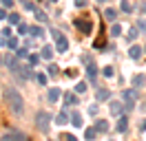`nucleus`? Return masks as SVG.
<instances>
[{
  "label": "nucleus",
  "mask_w": 146,
  "mask_h": 141,
  "mask_svg": "<svg viewBox=\"0 0 146 141\" xmlns=\"http://www.w3.org/2000/svg\"><path fill=\"white\" fill-rule=\"evenodd\" d=\"M84 62H86V75H89V79H95L98 77V69H95V64H93V60H89V57H84Z\"/></svg>",
  "instance_id": "39448f33"
},
{
  "label": "nucleus",
  "mask_w": 146,
  "mask_h": 141,
  "mask_svg": "<svg viewBox=\"0 0 146 141\" xmlns=\"http://www.w3.org/2000/svg\"><path fill=\"white\" fill-rule=\"evenodd\" d=\"M36 123H38V128H40V132H49L51 115H49V113H44V110H40V113L36 115Z\"/></svg>",
  "instance_id": "f03ea898"
},
{
  "label": "nucleus",
  "mask_w": 146,
  "mask_h": 141,
  "mask_svg": "<svg viewBox=\"0 0 146 141\" xmlns=\"http://www.w3.org/2000/svg\"><path fill=\"white\" fill-rule=\"evenodd\" d=\"M135 38H137V29H128L126 40H128V42H135Z\"/></svg>",
  "instance_id": "b1692460"
},
{
  "label": "nucleus",
  "mask_w": 146,
  "mask_h": 141,
  "mask_svg": "<svg viewBox=\"0 0 146 141\" xmlns=\"http://www.w3.org/2000/svg\"><path fill=\"white\" fill-rule=\"evenodd\" d=\"M75 93H80V95H82V93H86V84H84V82H80V84L75 86Z\"/></svg>",
  "instance_id": "c756f323"
},
{
  "label": "nucleus",
  "mask_w": 146,
  "mask_h": 141,
  "mask_svg": "<svg viewBox=\"0 0 146 141\" xmlns=\"http://www.w3.org/2000/svg\"><path fill=\"white\" fill-rule=\"evenodd\" d=\"M102 73H104V77H113V75H115V70H113V66H104V69H102Z\"/></svg>",
  "instance_id": "5701e85b"
},
{
  "label": "nucleus",
  "mask_w": 146,
  "mask_h": 141,
  "mask_svg": "<svg viewBox=\"0 0 146 141\" xmlns=\"http://www.w3.org/2000/svg\"><path fill=\"white\" fill-rule=\"evenodd\" d=\"M95 130H98V132H106V130H109V121H104V119L95 121Z\"/></svg>",
  "instance_id": "a211bd4d"
},
{
  "label": "nucleus",
  "mask_w": 146,
  "mask_h": 141,
  "mask_svg": "<svg viewBox=\"0 0 146 141\" xmlns=\"http://www.w3.org/2000/svg\"><path fill=\"white\" fill-rule=\"evenodd\" d=\"M29 33L33 35V38H42V35H44V29H42V26H31V29H29Z\"/></svg>",
  "instance_id": "f3484780"
},
{
  "label": "nucleus",
  "mask_w": 146,
  "mask_h": 141,
  "mask_svg": "<svg viewBox=\"0 0 146 141\" xmlns=\"http://www.w3.org/2000/svg\"><path fill=\"white\" fill-rule=\"evenodd\" d=\"M73 24L78 26V29H80L82 33H91V29H93L91 22H86V20H80V18H78V20H73Z\"/></svg>",
  "instance_id": "423d86ee"
},
{
  "label": "nucleus",
  "mask_w": 146,
  "mask_h": 141,
  "mask_svg": "<svg viewBox=\"0 0 146 141\" xmlns=\"http://www.w3.org/2000/svg\"><path fill=\"white\" fill-rule=\"evenodd\" d=\"M16 57H18V60H22V57H29V53L25 51V49H18V51H16Z\"/></svg>",
  "instance_id": "7c9ffc66"
},
{
  "label": "nucleus",
  "mask_w": 146,
  "mask_h": 141,
  "mask_svg": "<svg viewBox=\"0 0 146 141\" xmlns=\"http://www.w3.org/2000/svg\"><path fill=\"white\" fill-rule=\"evenodd\" d=\"M98 2H106V0H98Z\"/></svg>",
  "instance_id": "de8ad7c7"
},
{
  "label": "nucleus",
  "mask_w": 146,
  "mask_h": 141,
  "mask_svg": "<svg viewBox=\"0 0 146 141\" xmlns=\"http://www.w3.org/2000/svg\"><path fill=\"white\" fill-rule=\"evenodd\" d=\"M139 55H142V49L133 44V46L128 49V57H131V60H139Z\"/></svg>",
  "instance_id": "f8f14e48"
},
{
  "label": "nucleus",
  "mask_w": 146,
  "mask_h": 141,
  "mask_svg": "<svg viewBox=\"0 0 146 141\" xmlns=\"http://www.w3.org/2000/svg\"><path fill=\"white\" fill-rule=\"evenodd\" d=\"M75 104H78V95L66 93V95H64V106H75Z\"/></svg>",
  "instance_id": "ddd939ff"
},
{
  "label": "nucleus",
  "mask_w": 146,
  "mask_h": 141,
  "mask_svg": "<svg viewBox=\"0 0 146 141\" xmlns=\"http://www.w3.org/2000/svg\"><path fill=\"white\" fill-rule=\"evenodd\" d=\"M146 86V75H135V77H133V88H144Z\"/></svg>",
  "instance_id": "1a4fd4ad"
},
{
  "label": "nucleus",
  "mask_w": 146,
  "mask_h": 141,
  "mask_svg": "<svg viewBox=\"0 0 146 141\" xmlns=\"http://www.w3.org/2000/svg\"><path fill=\"white\" fill-rule=\"evenodd\" d=\"M49 2H55V0H49Z\"/></svg>",
  "instance_id": "09e8293b"
},
{
  "label": "nucleus",
  "mask_w": 146,
  "mask_h": 141,
  "mask_svg": "<svg viewBox=\"0 0 146 141\" xmlns=\"http://www.w3.org/2000/svg\"><path fill=\"white\" fill-rule=\"evenodd\" d=\"M40 57H44V60H51L53 57V46H42V51H40Z\"/></svg>",
  "instance_id": "9b49d317"
},
{
  "label": "nucleus",
  "mask_w": 146,
  "mask_h": 141,
  "mask_svg": "<svg viewBox=\"0 0 146 141\" xmlns=\"http://www.w3.org/2000/svg\"><path fill=\"white\" fill-rule=\"evenodd\" d=\"M124 104H126V110H131V108H135V101H137V90L135 88H128V90H124Z\"/></svg>",
  "instance_id": "20e7f679"
},
{
  "label": "nucleus",
  "mask_w": 146,
  "mask_h": 141,
  "mask_svg": "<svg viewBox=\"0 0 146 141\" xmlns=\"http://www.w3.org/2000/svg\"><path fill=\"white\" fill-rule=\"evenodd\" d=\"M2 99L7 101V106L11 108V113H22V97H20V93L16 90V88H11V86H7V88H2Z\"/></svg>",
  "instance_id": "f257e3e1"
},
{
  "label": "nucleus",
  "mask_w": 146,
  "mask_h": 141,
  "mask_svg": "<svg viewBox=\"0 0 146 141\" xmlns=\"http://www.w3.org/2000/svg\"><path fill=\"white\" fill-rule=\"evenodd\" d=\"M131 9H133V7H131V2H128V0H122V11H126V13H128Z\"/></svg>",
  "instance_id": "473e14b6"
},
{
  "label": "nucleus",
  "mask_w": 146,
  "mask_h": 141,
  "mask_svg": "<svg viewBox=\"0 0 146 141\" xmlns=\"http://www.w3.org/2000/svg\"><path fill=\"white\" fill-rule=\"evenodd\" d=\"M84 2H86V0H75V5H78V7H84Z\"/></svg>",
  "instance_id": "c03bdc74"
},
{
  "label": "nucleus",
  "mask_w": 146,
  "mask_h": 141,
  "mask_svg": "<svg viewBox=\"0 0 146 141\" xmlns=\"http://www.w3.org/2000/svg\"><path fill=\"white\" fill-rule=\"evenodd\" d=\"M95 95H98V99H106V97H109V90H106V88H100Z\"/></svg>",
  "instance_id": "bb28decb"
},
{
  "label": "nucleus",
  "mask_w": 146,
  "mask_h": 141,
  "mask_svg": "<svg viewBox=\"0 0 146 141\" xmlns=\"http://www.w3.org/2000/svg\"><path fill=\"white\" fill-rule=\"evenodd\" d=\"M51 35H53V40H55V49H58L60 53H64L66 49H69V40H66L60 31H55V29H53V31H51Z\"/></svg>",
  "instance_id": "7ed1b4c3"
},
{
  "label": "nucleus",
  "mask_w": 146,
  "mask_h": 141,
  "mask_svg": "<svg viewBox=\"0 0 146 141\" xmlns=\"http://www.w3.org/2000/svg\"><path fill=\"white\" fill-rule=\"evenodd\" d=\"M66 75H69V77H75V75H78V70H75V69H69V70H66Z\"/></svg>",
  "instance_id": "58836bf2"
},
{
  "label": "nucleus",
  "mask_w": 146,
  "mask_h": 141,
  "mask_svg": "<svg viewBox=\"0 0 146 141\" xmlns=\"http://www.w3.org/2000/svg\"><path fill=\"white\" fill-rule=\"evenodd\" d=\"M9 22H11V24H22V22H20V16H18V13H11V16H9Z\"/></svg>",
  "instance_id": "cd10ccee"
},
{
  "label": "nucleus",
  "mask_w": 146,
  "mask_h": 141,
  "mask_svg": "<svg viewBox=\"0 0 146 141\" xmlns=\"http://www.w3.org/2000/svg\"><path fill=\"white\" fill-rule=\"evenodd\" d=\"M124 108H126V106L122 104V101H111V115H113V117H122Z\"/></svg>",
  "instance_id": "0eeeda50"
},
{
  "label": "nucleus",
  "mask_w": 146,
  "mask_h": 141,
  "mask_svg": "<svg viewBox=\"0 0 146 141\" xmlns=\"http://www.w3.org/2000/svg\"><path fill=\"white\" fill-rule=\"evenodd\" d=\"M7 46H9V49H18V40H16V38H9V40H7Z\"/></svg>",
  "instance_id": "c85d7f7f"
},
{
  "label": "nucleus",
  "mask_w": 146,
  "mask_h": 141,
  "mask_svg": "<svg viewBox=\"0 0 146 141\" xmlns=\"http://www.w3.org/2000/svg\"><path fill=\"white\" fill-rule=\"evenodd\" d=\"M137 26H139L142 31H146V22H144V20H139V24H137Z\"/></svg>",
  "instance_id": "79ce46f5"
},
{
  "label": "nucleus",
  "mask_w": 146,
  "mask_h": 141,
  "mask_svg": "<svg viewBox=\"0 0 146 141\" xmlns=\"http://www.w3.org/2000/svg\"><path fill=\"white\" fill-rule=\"evenodd\" d=\"M2 62H5V64H7V66H9L11 70H18V69H20V64H18V60H16V57H13V55H11V53H7V55H5V57H2Z\"/></svg>",
  "instance_id": "6e6552de"
},
{
  "label": "nucleus",
  "mask_w": 146,
  "mask_h": 141,
  "mask_svg": "<svg viewBox=\"0 0 146 141\" xmlns=\"http://www.w3.org/2000/svg\"><path fill=\"white\" fill-rule=\"evenodd\" d=\"M66 119H71V117H66V113H58V117H55L58 123H66Z\"/></svg>",
  "instance_id": "a878e982"
},
{
  "label": "nucleus",
  "mask_w": 146,
  "mask_h": 141,
  "mask_svg": "<svg viewBox=\"0 0 146 141\" xmlns=\"http://www.w3.org/2000/svg\"><path fill=\"white\" fill-rule=\"evenodd\" d=\"M25 33H29V26L27 24H18V35H25Z\"/></svg>",
  "instance_id": "2f4dec72"
},
{
  "label": "nucleus",
  "mask_w": 146,
  "mask_h": 141,
  "mask_svg": "<svg viewBox=\"0 0 146 141\" xmlns=\"http://www.w3.org/2000/svg\"><path fill=\"white\" fill-rule=\"evenodd\" d=\"M20 2H22V7H25V9H33V5H31V0H20Z\"/></svg>",
  "instance_id": "e433bc0d"
},
{
  "label": "nucleus",
  "mask_w": 146,
  "mask_h": 141,
  "mask_svg": "<svg viewBox=\"0 0 146 141\" xmlns=\"http://www.w3.org/2000/svg\"><path fill=\"white\" fill-rule=\"evenodd\" d=\"M36 20H38V22H46L49 18H46V13H44V11H40V9H36Z\"/></svg>",
  "instance_id": "4be33fe9"
},
{
  "label": "nucleus",
  "mask_w": 146,
  "mask_h": 141,
  "mask_svg": "<svg viewBox=\"0 0 146 141\" xmlns=\"http://www.w3.org/2000/svg\"><path fill=\"white\" fill-rule=\"evenodd\" d=\"M60 95H62V93H60V88H49V101H58V99H60Z\"/></svg>",
  "instance_id": "2eb2a0df"
},
{
  "label": "nucleus",
  "mask_w": 146,
  "mask_h": 141,
  "mask_svg": "<svg viewBox=\"0 0 146 141\" xmlns=\"http://www.w3.org/2000/svg\"><path fill=\"white\" fill-rule=\"evenodd\" d=\"M126 128H128V119H126V117H119L115 130H117V132H126Z\"/></svg>",
  "instance_id": "4468645a"
},
{
  "label": "nucleus",
  "mask_w": 146,
  "mask_h": 141,
  "mask_svg": "<svg viewBox=\"0 0 146 141\" xmlns=\"http://www.w3.org/2000/svg\"><path fill=\"white\" fill-rule=\"evenodd\" d=\"M38 84H46V75H42V73H38Z\"/></svg>",
  "instance_id": "c9c22d12"
},
{
  "label": "nucleus",
  "mask_w": 146,
  "mask_h": 141,
  "mask_svg": "<svg viewBox=\"0 0 146 141\" xmlns=\"http://www.w3.org/2000/svg\"><path fill=\"white\" fill-rule=\"evenodd\" d=\"M2 18H9L7 13H5V9H0V20H2Z\"/></svg>",
  "instance_id": "a18cd8bd"
},
{
  "label": "nucleus",
  "mask_w": 146,
  "mask_h": 141,
  "mask_svg": "<svg viewBox=\"0 0 146 141\" xmlns=\"http://www.w3.org/2000/svg\"><path fill=\"white\" fill-rule=\"evenodd\" d=\"M18 73L22 75V77H31V66H25V64H22V66L18 69Z\"/></svg>",
  "instance_id": "aec40b11"
},
{
  "label": "nucleus",
  "mask_w": 146,
  "mask_h": 141,
  "mask_svg": "<svg viewBox=\"0 0 146 141\" xmlns=\"http://www.w3.org/2000/svg\"><path fill=\"white\" fill-rule=\"evenodd\" d=\"M119 33H122V26H119V24H113V26H111V35H113V38H117Z\"/></svg>",
  "instance_id": "393cba45"
},
{
  "label": "nucleus",
  "mask_w": 146,
  "mask_h": 141,
  "mask_svg": "<svg viewBox=\"0 0 146 141\" xmlns=\"http://www.w3.org/2000/svg\"><path fill=\"white\" fill-rule=\"evenodd\" d=\"M115 16H117V11H115V9H111V7L104 11V18H106L109 22H115Z\"/></svg>",
  "instance_id": "6ab92c4d"
},
{
  "label": "nucleus",
  "mask_w": 146,
  "mask_h": 141,
  "mask_svg": "<svg viewBox=\"0 0 146 141\" xmlns=\"http://www.w3.org/2000/svg\"><path fill=\"white\" fill-rule=\"evenodd\" d=\"M58 66H55V64H51V66H49V75H51V77H55V75H58Z\"/></svg>",
  "instance_id": "72a5a7b5"
},
{
  "label": "nucleus",
  "mask_w": 146,
  "mask_h": 141,
  "mask_svg": "<svg viewBox=\"0 0 146 141\" xmlns=\"http://www.w3.org/2000/svg\"><path fill=\"white\" fill-rule=\"evenodd\" d=\"M0 141H18V132L11 130V132H5L2 137H0Z\"/></svg>",
  "instance_id": "dca6fc26"
},
{
  "label": "nucleus",
  "mask_w": 146,
  "mask_h": 141,
  "mask_svg": "<svg viewBox=\"0 0 146 141\" xmlns=\"http://www.w3.org/2000/svg\"><path fill=\"white\" fill-rule=\"evenodd\" d=\"M95 134H98V130H95V128H86V132H84V137H86L89 141L95 139Z\"/></svg>",
  "instance_id": "412c9836"
},
{
  "label": "nucleus",
  "mask_w": 146,
  "mask_h": 141,
  "mask_svg": "<svg viewBox=\"0 0 146 141\" xmlns=\"http://www.w3.org/2000/svg\"><path fill=\"white\" fill-rule=\"evenodd\" d=\"M142 9H144V11H146V2H144V5H142Z\"/></svg>",
  "instance_id": "49530a36"
},
{
  "label": "nucleus",
  "mask_w": 146,
  "mask_h": 141,
  "mask_svg": "<svg viewBox=\"0 0 146 141\" xmlns=\"http://www.w3.org/2000/svg\"><path fill=\"white\" fill-rule=\"evenodd\" d=\"M62 141H78L73 134H62Z\"/></svg>",
  "instance_id": "4c0bfd02"
},
{
  "label": "nucleus",
  "mask_w": 146,
  "mask_h": 141,
  "mask_svg": "<svg viewBox=\"0 0 146 141\" xmlns=\"http://www.w3.org/2000/svg\"><path fill=\"white\" fill-rule=\"evenodd\" d=\"M0 2H2V7H11L13 5V0H0Z\"/></svg>",
  "instance_id": "ea45409f"
},
{
  "label": "nucleus",
  "mask_w": 146,
  "mask_h": 141,
  "mask_svg": "<svg viewBox=\"0 0 146 141\" xmlns=\"http://www.w3.org/2000/svg\"><path fill=\"white\" fill-rule=\"evenodd\" d=\"M139 130H142V132L146 130V119H144V121H142V123H139Z\"/></svg>",
  "instance_id": "37998d69"
},
{
  "label": "nucleus",
  "mask_w": 146,
  "mask_h": 141,
  "mask_svg": "<svg viewBox=\"0 0 146 141\" xmlns=\"http://www.w3.org/2000/svg\"><path fill=\"white\" fill-rule=\"evenodd\" d=\"M18 141H29L27 134H22V132H18Z\"/></svg>",
  "instance_id": "a19ab883"
},
{
  "label": "nucleus",
  "mask_w": 146,
  "mask_h": 141,
  "mask_svg": "<svg viewBox=\"0 0 146 141\" xmlns=\"http://www.w3.org/2000/svg\"><path fill=\"white\" fill-rule=\"evenodd\" d=\"M38 62H40V57H38V55H29V64H31V66H36Z\"/></svg>",
  "instance_id": "f704fd0d"
},
{
  "label": "nucleus",
  "mask_w": 146,
  "mask_h": 141,
  "mask_svg": "<svg viewBox=\"0 0 146 141\" xmlns=\"http://www.w3.org/2000/svg\"><path fill=\"white\" fill-rule=\"evenodd\" d=\"M69 121H71L75 128H80V126H82V115L78 113V110H73V113H71V119H69Z\"/></svg>",
  "instance_id": "9d476101"
}]
</instances>
